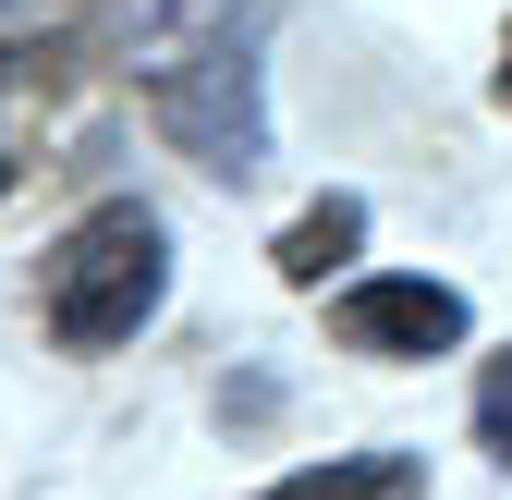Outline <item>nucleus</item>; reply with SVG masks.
<instances>
[{"label":"nucleus","mask_w":512,"mask_h":500,"mask_svg":"<svg viewBox=\"0 0 512 500\" xmlns=\"http://www.w3.org/2000/svg\"><path fill=\"white\" fill-rule=\"evenodd\" d=\"M37 293H49V342H61V354H110V342H135V330L159 318V293H171V232H159L135 196H122V208H86L74 232L49 244Z\"/></svg>","instance_id":"obj_1"},{"label":"nucleus","mask_w":512,"mask_h":500,"mask_svg":"<svg viewBox=\"0 0 512 500\" xmlns=\"http://www.w3.org/2000/svg\"><path fill=\"white\" fill-rule=\"evenodd\" d=\"M147 110H159V135H171L183 159H196V171H220V183H256V171H269V110H256V37H208V49L159 61Z\"/></svg>","instance_id":"obj_2"},{"label":"nucleus","mask_w":512,"mask_h":500,"mask_svg":"<svg viewBox=\"0 0 512 500\" xmlns=\"http://www.w3.org/2000/svg\"><path fill=\"white\" fill-rule=\"evenodd\" d=\"M330 318H342L354 354L427 366V354H452V342H464V293H452V281H342Z\"/></svg>","instance_id":"obj_3"},{"label":"nucleus","mask_w":512,"mask_h":500,"mask_svg":"<svg viewBox=\"0 0 512 500\" xmlns=\"http://www.w3.org/2000/svg\"><path fill=\"white\" fill-rule=\"evenodd\" d=\"M415 488H427L415 452H330V464H305V476L256 488V500H415Z\"/></svg>","instance_id":"obj_4"},{"label":"nucleus","mask_w":512,"mask_h":500,"mask_svg":"<svg viewBox=\"0 0 512 500\" xmlns=\"http://www.w3.org/2000/svg\"><path fill=\"white\" fill-rule=\"evenodd\" d=\"M354 244H366V196H317V208L281 232V281H293V293H317V281L354 257Z\"/></svg>","instance_id":"obj_5"},{"label":"nucleus","mask_w":512,"mask_h":500,"mask_svg":"<svg viewBox=\"0 0 512 500\" xmlns=\"http://www.w3.org/2000/svg\"><path fill=\"white\" fill-rule=\"evenodd\" d=\"M476 440L488 464H512V354H488V379H476Z\"/></svg>","instance_id":"obj_6"},{"label":"nucleus","mask_w":512,"mask_h":500,"mask_svg":"<svg viewBox=\"0 0 512 500\" xmlns=\"http://www.w3.org/2000/svg\"><path fill=\"white\" fill-rule=\"evenodd\" d=\"M500 98H512V37H500Z\"/></svg>","instance_id":"obj_7"},{"label":"nucleus","mask_w":512,"mask_h":500,"mask_svg":"<svg viewBox=\"0 0 512 500\" xmlns=\"http://www.w3.org/2000/svg\"><path fill=\"white\" fill-rule=\"evenodd\" d=\"M0 196H13V147H0Z\"/></svg>","instance_id":"obj_8"}]
</instances>
